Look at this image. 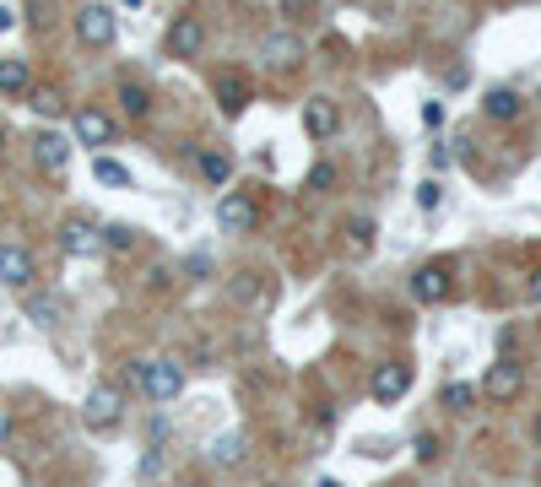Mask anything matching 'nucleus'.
I'll return each instance as SVG.
<instances>
[{"instance_id": "nucleus-34", "label": "nucleus", "mask_w": 541, "mask_h": 487, "mask_svg": "<svg viewBox=\"0 0 541 487\" xmlns=\"http://www.w3.org/2000/svg\"><path fill=\"white\" fill-rule=\"evenodd\" d=\"M525 298H531V304H541V271L531 276V282H525Z\"/></svg>"}, {"instance_id": "nucleus-19", "label": "nucleus", "mask_w": 541, "mask_h": 487, "mask_svg": "<svg viewBox=\"0 0 541 487\" xmlns=\"http://www.w3.org/2000/svg\"><path fill=\"white\" fill-rule=\"evenodd\" d=\"M114 98H120V109L130 114V120H147V114H152V92H147V82H130V76H125Z\"/></svg>"}, {"instance_id": "nucleus-9", "label": "nucleus", "mask_w": 541, "mask_h": 487, "mask_svg": "<svg viewBox=\"0 0 541 487\" xmlns=\"http://www.w3.org/2000/svg\"><path fill=\"white\" fill-rule=\"evenodd\" d=\"M217 228H222V233H255V228H260V206H255V195H244V190H222V201H217Z\"/></svg>"}, {"instance_id": "nucleus-10", "label": "nucleus", "mask_w": 541, "mask_h": 487, "mask_svg": "<svg viewBox=\"0 0 541 487\" xmlns=\"http://www.w3.org/2000/svg\"><path fill=\"white\" fill-rule=\"evenodd\" d=\"M525 390V368L514 363V358H493L487 363V374H482V396L487 401H514Z\"/></svg>"}, {"instance_id": "nucleus-2", "label": "nucleus", "mask_w": 541, "mask_h": 487, "mask_svg": "<svg viewBox=\"0 0 541 487\" xmlns=\"http://www.w3.org/2000/svg\"><path fill=\"white\" fill-rule=\"evenodd\" d=\"M125 423V390L120 385H92L82 401V428L87 433H114Z\"/></svg>"}, {"instance_id": "nucleus-15", "label": "nucleus", "mask_w": 541, "mask_h": 487, "mask_svg": "<svg viewBox=\"0 0 541 487\" xmlns=\"http://www.w3.org/2000/svg\"><path fill=\"white\" fill-rule=\"evenodd\" d=\"M249 98H255V87H249L244 71H222L217 76V109L228 114V120H239V114L249 109Z\"/></svg>"}, {"instance_id": "nucleus-18", "label": "nucleus", "mask_w": 541, "mask_h": 487, "mask_svg": "<svg viewBox=\"0 0 541 487\" xmlns=\"http://www.w3.org/2000/svg\"><path fill=\"white\" fill-rule=\"evenodd\" d=\"M520 109H525V98H520L514 87H493V92L482 98V114H487V120H498V125L520 120Z\"/></svg>"}, {"instance_id": "nucleus-33", "label": "nucleus", "mask_w": 541, "mask_h": 487, "mask_svg": "<svg viewBox=\"0 0 541 487\" xmlns=\"http://www.w3.org/2000/svg\"><path fill=\"white\" fill-rule=\"evenodd\" d=\"M11 428H17V423H11V406H0V450L11 444Z\"/></svg>"}, {"instance_id": "nucleus-32", "label": "nucleus", "mask_w": 541, "mask_h": 487, "mask_svg": "<svg viewBox=\"0 0 541 487\" xmlns=\"http://www.w3.org/2000/svg\"><path fill=\"white\" fill-rule=\"evenodd\" d=\"M422 125H428V130H439V125H444V103H439V98L422 103Z\"/></svg>"}, {"instance_id": "nucleus-38", "label": "nucleus", "mask_w": 541, "mask_h": 487, "mask_svg": "<svg viewBox=\"0 0 541 487\" xmlns=\"http://www.w3.org/2000/svg\"><path fill=\"white\" fill-rule=\"evenodd\" d=\"M320 487H341V482H336V477H325V482H320Z\"/></svg>"}, {"instance_id": "nucleus-25", "label": "nucleus", "mask_w": 541, "mask_h": 487, "mask_svg": "<svg viewBox=\"0 0 541 487\" xmlns=\"http://www.w3.org/2000/svg\"><path fill=\"white\" fill-rule=\"evenodd\" d=\"M103 249L109 255H130L136 249V228L130 222H103Z\"/></svg>"}, {"instance_id": "nucleus-35", "label": "nucleus", "mask_w": 541, "mask_h": 487, "mask_svg": "<svg viewBox=\"0 0 541 487\" xmlns=\"http://www.w3.org/2000/svg\"><path fill=\"white\" fill-rule=\"evenodd\" d=\"M11 28H17V11H11V6H0V33H11Z\"/></svg>"}, {"instance_id": "nucleus-27", "label": "nucleus", "mask_w": 541, "mask_h": 487, "mask_svg": "<svg viewBox=\"0 0 541 487\" xmlns=\"http://www.w3.org/2000/svg\"><path fill=\"white\" fill-rule=\"evenodd\" d=\"M28 320L38 331H49V325H60V304L55 298H28Z\"/></svg>"}, {"instance_id": "nucleus-29", "label": "nucleus", "mask_w": 541, "mask_h": 487, "mask_svg": "<svg viewBox=\"0 0 541 487\" xmlns=\"http://www.w3.org/2000/svg\"><path fill=\"white\" fill-rule=\"evenodd\" d=\"M417 460H422V466L439 460V433H417Z\"/></svg>"}, {"instance_id": "nucleus-21", "label": "nucleus", "mask_w": 541, "mask_h": 487, "mask_svg": "<svg viewBox=\"0 0 541 487\" xmlns=\"http://www.w3.org/2000/svg\"><path fill=\"white\" fill-rule=\"evenodd\" d=\"M92 179L109 184V190H130V184H136V174H130L125 163H114V157H92Z\"/></svg>"}, {"instance_id": "nucleus-31", "label": "nucleus", "mask_w": 541, "mask_h": 487, "mask_svg": "<svg viewBox=\"0 0 541 487\" xmlns=\"http://www.w3.org/2000/svg\"><path fill=\"white\" fill-rule=\"evenodd\" d=\"M184 276H190V282H206V276H211V255H190V260H184Z\"/></svg>"}, {"instance_id": "nucleus-14", "label": "nucleus", "mask_w": 541, "mask_h": 487, "mask_svg": "<svg viewBox=\"0 0 541 487\" xmlns=\"http://www.w3.org/2000/svg\"><path fill=\"white\" fill-rule=\"evenodd\" d=\"M336 130H341L336 98H309V103H303V136H309V141H331Z\"/></svg>"}, {"instance_id": "nucleus-24", "label": "nucleus", "mask_w": 541, "mask_h": 487, "mask_svg": "<svg viewBox=\"0 0 541 487\" xmlns=\"http://www.w3.org/2000/svg\"><path fill=\"white\" fill-rule=\"evenodd\" d=\"M244 460V433H222L211 439V466H239Z\"/></svg>"}, {"instance_id": "nucleus-17", "label": "nucleus", "mask_w": 541, "mask_h": 487, "mask_svg": "<svg viewBox=\"0 0 541 487\" xmlns=\"http://www.w3.org/2000/svg\"><path fill=\"white\" fill-rule=\"evenodd\" d=\"M195 168H201V179H206V184L228 190V179H233V152H222V147H201V152H195Z\"/></svg>"}, {"instance_id": "nucleus-26", "label": "nucleus", "mask_w": 541, "mask_h": 487, "mask_svg": "<svg viewBox=\"0 0 541 487\" xmlns=\"http://www.w3.org/2000/svg\"><path fill=\"white\" fill-rule=\"evenodd\" d=\"M336 179H341V168L331 163V157H320V163L309 168V179H303V190H314V195H331V190H336Z\"/></svg>"}, {"instance_id": "nucleus-20", "label": "nucleus", "mask_w": 541, "mask_h": 487, "mask_svg": "<svg viewBox=\"0 0 541 487\" xmlns=\"http://www.w3.org/2000/svg\"><path fill=\"white\" fill-rule=\"evenodd\" d=\"M477 396H482V385H466V379H450V385L439 390V406H450V412H477Z\"/></svg>"}, {"instance_id": "nucleus-3", "label": "nucleus", "mask_w": 541, "mask_h": 487, "mask_svg": "<svg viewBox=\"0 0 541 487\" xmlns=\"http://www.w3.org/2000/svg\"><path fill=\"white\" fill-rule=\"evenodd\" d=\"M71 28L87 49H109L114 38H120V17H114V6H103V0H87V6L71 17Z\"/></svg>"}, {"instance_id": "nucleus-7", "label": "nucleus", "mask_w": 541, "mask_h": 487, "mask_svg": "<svg viewBox=\"0 0 541 487\" xmlns=\"http://www.w3.org/2000/svg\"><path fill=\"white\" fill-rule=\"evenodd\" d=\"M38 282V260L28 244L6 239L0 244V287H11V293H28V287Z\"/></svg>"}, {"instance_id": "nucleus-4", "label": "nucleus", "mask_w": 541, "mask_h": 487, "mask_svg": "<svg viewBox=\"0 0 541 487\" xmlns=\"http://www.w3.org/2000/svg\"><path fill=\"white\" fill-rule=\"evenodd\" d=\"M71 136L76 147H114V136H120V125H114L109 109H98V103H82V109H71Z\"/></svg>"}, {"instance_id": "nucleus-36", "label": "nucleus", "mask_w": 541, "mask_h": 487, "mask_svg": "<svg viewBox=\"0 0 541 487\" xmlns=\"http://www.w3.org/2000/svg\"><path fill=\"white\" fill-rule=\"evenodd\" d=\"M531 439H536V450H541V412H536V423H531Z\"/></svg>"}, {"instance_id": "nucleus-8", "label": "nucleus", "mask_w": 541, "mask_h": 487, "mask_svg": "<svg viewBox=\"0 0 541 487\" xmlns=\"http://www.w3.org/2000/svg\"><path fill=\"white\" fill-rule=\"evenodd\" d=\"M163 49H168V60H195L206 49V22L195 17V11L174 17V22H168V33H163Z\"/></svg>"}, {"instance_id": "nucleus-13", "label": "nucleus", "mask_w": 541, "mask_h": 487, "mask_svg": "<svg viewBox=\"0 0 541 487\" xmlns=\"http://www.w3.org/2000/svg\"><path fill=\"white\" fill-rule=\"evenodd\" d=\"M412 298L417 304H444V298H450V266H444V260L417 266L412 271Z\"/></svg>"}, {"instance_id": "nucleus-28", "label": "nucleus", "mask_w": 541, "mask_h": 487, "mask_svg": "<svg viewBox=\"0 0 541 487\" xmlns=\"http://www.w3.org/2000/svg\"><path fill=\"white\" fill-rule=\"evenodd\" d=\"M439 201H444L439 179H422V184H417V206H422V212H439Z\"/></svg>"}, {"instance_id": "nucleus-37", "label": "nucleus", "mask_w": 541, "mask_h": 487, "mask_svg": "<svg viewBox=\"0 0 541 487\" xmlns=\"http://www.w3.org/2000/svg\"><path fill=\"white\" fill-rule=\"evenodd\" d=\"M6 136H11V130H6V120H0V152H6Z\"/></svg>"}, {"instance_id": "nucleus-11", "label": "nucleus", "mask_w": 541, "mask_h": 487, "mask_svg": "<svg viewBox=\"0 0 541 487\" xmlns=\"http://www.w3.org/2000/svg\"><path fill=\"white\" fill-rule=\"evenodd\" d=\"M71 147H76V136H60V130H38L33 136V163L44 168V174H65L71 168Z\"/></svg>"}, {"instance_id": "nucleus-12", "label": "nucleus", "mask_w": 541, "mask_h": 487, "mask_svg": "<svg viewBox=\"0 0 541 487\" xmlns=\"http://www.w3.org/2000/svg\"><path fill=\"white\" fill-rule=\"evenodd\" d=\"M260 55H266V65H271V71H298L309 49H303V38H298L293 28H276V33H266Z\"/></svg>"}, {"instance_id": "nucleus-22", "label": "nucleus", "mask_w": 541, "mask_h": 487, "mask_svg": "<svg viewBox=\"0 0 541 487\" xmlns=\"http://www.w3.org/2000/svg\"><path fill=\"white\" fill-rule=\"evenodd\" d=\"M374 233H379L374 217H347V249L352 255H374Z\"/></svg>"}, {"instance_id": "nucleus-23", "label": "nucleus", "mask_w": 541, "mask_h": 487, "mask_svg": "<svg viewBox=\"0 0 541 487\" xmlns=\"http://www.w3.org/2000/svg\"><path fill=\"white\" fill-rule=\"evenodd\" d=\"M28 109L38 114V120H60V114H65V98H60L55 87H33V92H28Z\"/></svg>"}, {"instance_id": "nucleus-5", "label": "nucleus", "mask_w": 541, "mask_h": 487, "mask_svg": "<svg viewBox=\"0 0 541 487\" xmlns=\"http://www.w3.org/2000/svg\"><path fill=\"white\" fill-rule=\"evenodd\" d=\"M412 385H417V368L406 358H385V363H374V374H368V396L385 401V406H395Z\"/></svg>"}, {"instance_id": "nucleus-1", "label": "nucleus", "mask_w": 541, "mask_h": 487, "mask_svg": "<svg viewBox=\"0 0 541 487\" xmlns=\"http://www.w3.org/2000/svg\"><path fill=\"white\" fill-rule=\"evenodd\" d=\"M130 379L141 385V396H147L152 406H168V401L184 396V363H174V358H147V363H136V368H130Z\"/></svg>"}, {"instance_id": "nucleus-30", "label": "nucleus", "mask_w": 541, "mask_h": 487, "mask_svg": "<svg viewBox=\"0 0 541 487\" xmlns=\"http://www.w3.org/2000/svg\"><path fill=\"white\" fill-rule=\"evenodd\" d=\"M314 6H320V0H282V17L303 22V17H314Z\"/></svg>"}, {"instance_id": "nucleus-6", "label": "nucleus", "mask_w": 541, "mask_h": 487, "mask_svg": "<svg viewBox=\"0 0 541 487\" xmlns=\"http://www.w3.org/2000/svg\"><path fill=\"white\" fill-rule=\"evenodd\" d=\"M60 249L71 260H98V255H109V249H103V228L92 217H65L60 222Z\"/></svg>"}, {"instance_id": "nucleus-16", "label": "nucleus", "mask_w": 541, "mask_h": 487, "mask_svg": "<svg viewBox=\"0 0 541 487\" xmlns=\"http://www.w3.org/2000/svg\"><path fill=\"white\" fill-rule=\"evenodd\" d=\"M33 92V65L22 55H0V98H28Z\"/></svg>"}]
</instances>
